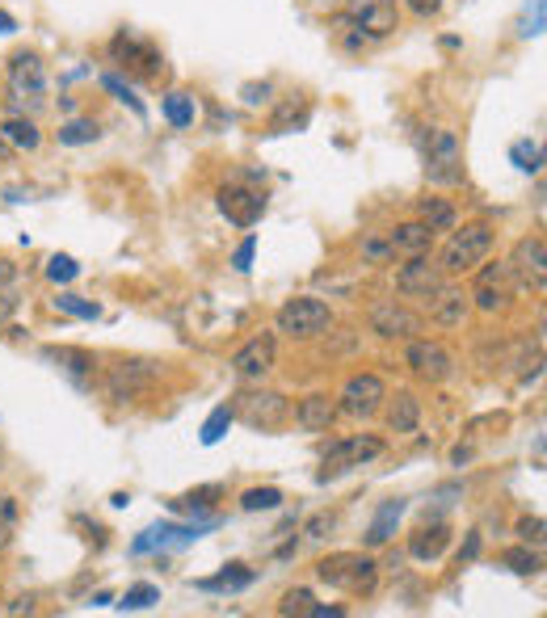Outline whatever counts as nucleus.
<instances>
[{"instance_id":"nucleus-24","label":"nucleus","mask_w":547,"mask_h":618,"mask_svg":"<svg viewBox=\"0 0 547 618\" xmlns=\"http://www.w3.org/2000/svg\"><path fill=\"white\" fill-rule=\"evenodd\" d=\"M114 55L118 59H127V64L131 68H139V72H144V76H152L156 72V64H160V55L148 47V43H135V38H114Z\"/></svg>"},{"instance_id":"nucleus-17","label":"nucleus","mask_w":547,"mask_h":618,"mask_svg":"<svg viewBox=\"0 0 547 618\" xmlns=\"http://www.w3.org/2000/svg\"><path fill=\"white\" fill-rule=\"evenodd\" d=\"M270 366H274V337L270 333L253 337L249 345H240L232 354L236 379H261V375H270Z\"/></svg>"},{"instance_id":"nucleus-16","label":"nucleus","mask_w":547,"mask_h":618,"mask_svg":"<svg viewBox=\"0 0 547 618\" xmlns=\"http://www.w3.org/2000/svg\"><path fill=\"white\" fill-rule=\"evenodd\" d=\"M371 328L379 337H417L421 333V316H413L409 307H400L396 299H388V303L371 307Z\"/></svg>"},{"instance_id":"nucleus-1","label":"nucleus","mask_w":547,"mask_h":618,"mask_svg":"<svg viewBox=\"0 0 547 618\" xmlns=\"http://www.w3.org/2000/svg\"><path fill=\"white\" fill-rule=\"evenodd\" d=\"M316 576L324 585H333L341 593H354V597H371L379 589V564L371 560V555H358V551H341V555L320 560Z\"/></svg>"},{"instance_id":"nucleus-36","label":"nucleus","mask_w":547,"mask_h":618,"mask_svg":"<svg viewBox=\"0 0 547 618\" xmlns=\"http://www.w3.org/2000/svg\"><path fill=\"white\" fill-rule=\"evenodd\" d=\"M13 530H17V505L13 497H0V551L13 543Z\"/></svg>"},{"instance_id":"nucleus-22","label":"nucleus","mask_w":547,"mask_h":618,"mask_svg":"<svg viewBox=\"0 0 547 618\" xmlns=\"http://www.w3.org/2000/svg\"><path fill=\"white\" fill-rule=\"evenodd\" d=\"M388 244H392V253H400V257H417V253H430L434 232L425 228V223H400V228L388 236Z\"/></svg>"},{"instance_id":"nucleus-21","label":"nucleus","mask_w":547,"mask_h":618,"mask_svg":"<svg viewBox=\"0 0 547 618\" xmlns=\"http://www.w3.org/2000/svg\"><path fill=\"white\" fill-rule=\"evenodd\" d=\"M388 400V429L392 434H413L421 425V400L413 391H396V396H383Z\"/></svg>"},{"instance_id":"nucleus-35","label":"nucleus","mask_w":547,"mask_h":618,"mask_svg":"<svg viewBox=\"0 0 547 618\" xmlns=\"http://www.w3.org/2000/svg\"><path fill=\"white\" fill-rule=\"evenodd\" d=\"M76 274H80V265H76L68 253H55V257L47 261V278H51V282H59V286H64V282H72Z\"/></svg>"},{"instance_id":"nucleus-27","label":"nucleus","mask_w":547,"mask_h":618,"mask_svg":"<svg viewBox=\"0 0 547 618\" xmlns=\"http://www.w3.org/2000/svg\"><path fill=\"white\" fill-rule=\"evenodd\" d=\"M253 585V572L245 564H228L219 576H211V581H198V589H211V593H236V589H249Z\"/></svg>"},{"instance_id":"nucleus-6","label":"nucleus","mask_w":547,"mask_h":618,"mask_svg":"<svg viewBox=\"0 0 547 618\" xmlns=\"http://www.w3.org/2000/svg\"><path fill=\"white\" fill-rule=\"evenodd\" d=\"M442 286H447V274H442L425 253L409 257V265H400V274H396V291L404 299H425V303H430Z\"/></svg>"},{"instance_id":"nucleus-29","label":"nucleus","mask_w":547,"mask_h":618,"mask_svg":"<svg viewBox=\"0 0 547 618\" xmlns=\"http://www.w3.org/2000/svg\"><path fill=\"white\" fill-rule=\"evenodd\" d=\"M236 417H232V408L228 404H219L215 412H211V417H207V425H202V446H215L219 438H224L228 434V425H232Z\"/></svg>"},{"instance_id":"nucleus-40","label":"nucleus","mask_w":547,"mask_h":618,"mask_svg":"<svg viewBox=\"0 0 547 618\" xmlns=\"http://www.w3.org/2000/svg\"><path fill=\"white\" fill-rule=\"evenodd\" d=\"M101 85H106V89H110L118 101H127V106H131L135 114H144V101H139V97H135V93H131V89H127V85H123V80H118V76H101Z\"/></svg>"},{"instance_id":"nucleus-9","label":"nucleus","mask_w":547,"mask_h":618,"mask_svg":"<svg viewBox=\"0 0 547 618\" xmlns=\"http://www.w3.org/2000/svg\"><path fill=\"white\" fill-rule=\"evenodd\" d=\"M152 383H156V366L152 362H118L106 375V396L114 404H127L135 396H144Z\"/></svg>"},{"instance_id":"nucleus-31","label":"nucleus","mask_w":547,"mask_h":618,"mask_svg":"<svg viewBox=\"0 0 547 618\" xmlns=\"http://www.w3.org/2000/svg\"><path fill=\"white\" fill-rule=\"evenodd\" d=\"M278 505H282V492H278V488H249L245 497H240V509H249V513L278 509Z\"/></svg>"},{"instance_id":"nucleus-39","label":"nucleus","mask_w":547,"mask_h":618,"mask_svg":"<svg viewBox=\"0 0 547 618\" xmlns=\"http://www.w3.org/2000/svg\"><path fill=\"white\" fill-rule=\"evenodd\" d=\"M316 606V597H312V589H291L287 597H282V614H308Z\"/></svg>"},{"instance_id":"nucleus-33","label":"nucleus","mask_w":547,"mask_h":618,"mask_svg":"<svg viewBox=\"0 0 547 618\" xmlns=\"http://www.w3.org/2000/svg\"><path fill=\"white\" fill-rule=\"evenodd\" d=\"M55 307H59V312H68V316H76V320H97L101 316V307L89 303V299H80V295H59Z\"/></svg>"},{"instance_id":"nucleus-26","label":"nucleus","mask_w":547,"mask_h":618,"mask_svg":"<svg viewBox=\"0 0 547 618\" xmlns=\"http://www.w3.org/2000/svg\"><path fill=\"white\" fill-rule=\"evenodd\" d=\"M0 135H5L9 148H22V152H34L38 143H43V135H38V127L30 118H5L0 122Z\"/></svg>"},{"instance_id":"nucleus-42","label":"nucleus","mask_w":547,"mask_h":618,"mask_svg":"<svg viewBox=\"0 0 547 618\" xmlns=\"http://www.w3.org/2000/svg\"><path fill=\"white\" fill-rule=\"evenodd\" d=\"M518 534H522L526 543L539 547V543H543V518H522V522H518Z\"/></svg>"},{"instance_id":"nucleus-37","label":"nucleus","mask_w":547,"mask_h":618,"mask_svg":"<svg viewBox=\"0 0 547 618\" xmlns=\"http://www.w3.org/2000/svg\"><path fill=\"white\" fill-rule=\"evenodd\" d=\"M156 597H160L156 585H135V589H127V597H123L118 606H123V610H148V606L156 602Z\"/></svg>"},{"instance_id":"nucleus-32","label":"nucleus","mask_w":547,"mask_h":618,"mask_svg":"<svg viewBox=\"0 0 547 618\" xmlns=\"http://www.w3.org/2000/svg\"><path fill=\"white\" fill-rule=\"evenodd\" d=\"M505 568H514L518 576H535L539 572V551H531V547H510V551H505Z\"/></svg>"},{"instance_id":"nucleus-5","label":"nucleus","mask_w":547,"mask_h":618,"mask_svg":"<svg viewBox=\"0 0 547 618\" xmlns=\"http://www.w3.org/2000/svg\"><path fill=\"white\" fill-rule=\"evenodd\" d=\"M425 177L438 185H459L463 181V152L455 131H434L430 135V152H425Z\"/></svg>"},{"instance_id":"nucleus-46","label":"nucleus","mask_w":547,"mask_h":618,"mask_svg":"<svg viewBox=\"0 0 547 618\" xmlns=\"http://www.w3.org/2000/svg\"><path fill=\"white\" fill-rule=\"evenodd\" d=\"M303 118H308V114H295V106H287L274 118V131H291V122H303Z\"/></svg>"},{"instance_id":"nucleus-20","label":"nucleus","mask_w":547,"mask_h":618,"mask_svg":"<svg viewBox=\"0 0 547 618\" xmlns=\"http://www.w3.org/2000/svg\"><path fill=\"white\" fill-rule=\"evenodd\" d=\"M468 316V295L459 291V286H442V291L430 299V320L442 324V328H455Z\"/></svg>"},{"instance_id":"nucleus-15","label":"nucleus","mask_w":547,"mask_h":618,"mask_svg":"<svg viewBox=\"0 0 547 618\" xmlns=\"http://www.w3.org/2000/svg\"><path fill=\"white\" fill-rule=\"evenodd\" d=\"M510 270H514V278H522L526 286L543 291V274H547V244H543V236H526V240H518Z\"/></svg>"},{"instance_id":"nucleus-12","label":"nucleus","mask_w":547,"mask_h":618,"mask_svg":"<svg viewBox=\"0 0 547 618\" xmlns=\"http://www.w3.org/2000/svg\"><path fill=\"white\" fill-rule=\"evenodd\" d=\"M383 396H388V387H383L379 375H354L346 383V391L337 396V408L350 412V417H371V412L383 404Z\"/></svg>"},{"instance_id":"nucleus-45","label":"nucleus","mask_w":547,"mask_h":618,"mask_svg":"<svg viewBox=\"0 0 547 618\" xmlns=\"http://www.w3.org/2000/svg\"><path fill=\"white\" fill-rule=\"evenodd\" d=\"M404 5H409L417 17H434L442 9V0H404Z\"/></svg>"},{"instance_id":"nucleus-3","label":"nucleus","mask_w":547,"mask_h":618,"mask_svg":"<svg viewBox=\"0 0 547 618\" xmlns=\"http://www.w3.org/2000/svg\"><path fill=\"white\" fill-rule=\"evenodd\" d=\"M489 249H493V232L484 228V223H468L463 232L451 236V244H447V253H442V265H438V270H442V274L476 270V265L489 257Z\"/></svg>"},{"instance_id":"nucleus-18","label":"nucleus","mask_w":547,"mask_h":618,"mask_svg":"<svg viewBox=\"0 0 547 618\" xmlns=\"http://www.w3.org/2000/svg\"><path fill=\"white\" fill-rule=\"evenodd\" d=\"M337 396H324V391H316V396H308L299 404V412H295V421L308 429V434H324V429H333V421H337Z\"/></svg>"},{"instance_id":"nucleus-28","label":"nucleus","mask_w":547,"mask_h":618,"mask_svg":"<svg viewBox=\"0 0 547 618\" xmlns=\"http://www.w3.org/2000/svg\"><path fill=\"white\" fill-rule=\"evenodd\" d=\"M421 223L430 228L434 236L438 232H455V206L442 202V198H425L421 202Z\"/></svg>"},{"instance_id":"nucleus-51","label":"nucleus","mask_w":547,"mask_h":618,"mask_svg":"<svg viewBox=\"0 0 547 618\" xmlns=\"http://www.w3.org/2000/svg\"><path fill=\"white\" fill-rule=\"evenodd\" d=\"M13 26H17V22H13V17H9L5 9H0V34H13Z\"/></svg>"},{"instance_id":"nucleus-48","label":"nucleus","mask_w":547,"mask_h":618,"mask_svg":"<svg viewBox=\"0 0 547 618\" xmlns=\"http://www.w3.org/2000/svg\"><path fill=\"white\" fill-rule=\"evenodd\" d=\"M266 97H270L266 85H249V89H245V101H253V106H257V101H266Z\"/></svg>"},{"instance_id":"nucleus-2","label":"nucleus","mask_w":547,"mask_h":618,"mask_svg":"<svg viewBox=\"0 0 547 618\" xmlns=\"http://www.w3.org/2000/svg\"><path fill=\"white\" fill-rule=\"evenodd\" d=\"M329 324H333L329 303H320L312 295L291 299L287 307H278V333H287L295 341H316L320 333H329Z\"/></svg>"},{"instance_id":"nucleus-34","label":"nucleus","mask_w":547,"mask_h":618,"mask_svg":"<svg viewBox=\"0 0 547 618\" xmlns=\"http://www.w3.org/2000/svg\"><path fill=\"white\" fill-rule=\"evenodd\" d=\"M97 135H101L97 122H85V118H80V122H68V127L59 131V143H68V148H80V143H93Z\"/></svg>"},{"instance_id":"nucleus-38","label":"nucleus","mask_w":547,"mask_h":618,"mask_svg":"<svg viewBox=\"0 0 547 618\" xmlns=\"http://www.w3.org/2000/svg\"><path fill=\"white\" fill-rule=\"evenodd\" d=\"M514 160H518V169L526 173H539V164H543V152H539V143H514Z\"/></svg>"},{"instance_id":"nucleus-14","label":"nucleus","mask_w":547,"mask_h":618,"mask_svg":"<svg viewBox=\"0 0 547 618\" xmlns=\"http://www.w3.org/2000/svg\"><path fill=\"white\" fill-rule=\"evenodd\" d=\"M9 89L17 97H43V89H47V68H43V59H38L34 51H17L9 59Z\"/></svg>"},{"instance_id":"nucleus-47","label":"nucleus","mask_w":547,"mask_h":618,"mask_svg":"<svg viewBox=\"0 0 547 618\" xmlns=\"http://www.w3.org/2000/svg\"><path fill=\"white\" fill-rule=\"evenodd\" d=\"M308 614H312V618H341L346 610H341V606H312Z\"/></svg>"},{"instance_id":"nucleus-53","label":"nucleus","mask_w":547,"mask_h":618,"mask_svg":"<svg viewBox=\"0 0 547 618\" xmlns=\"http://www.w3.org/2000/svg\"><path fill=\"white\" fill-rule=\"evenodd\" d=\"M0 156H9V143H5V135H0Z\"/></svg>"},{"instance_id":"nucleus-8","label":"nucleus","mask_w":547,"mask_h":618,"mask_svg":"<svg viewBox=\"0 0 547 618\" xmlns=\"http://www.w3.org/2000/svg\"><path fill=\"white\" fill-rule=\"evenodd\" d=\"M346 22L362 38H388L396 30V0H346Z\"/></svg>"},{"instance_id":"nucleus-43","label":"nucleus","mask_w":547,"mask_h":618,"mask_svg":"<svg viewBox=\"0 0 547 618\" xmlns=\"http://www.w3.org/2000/svg\"><path fill=\"white\" fill-rule=\"evenodd\" d=\"M362 257H367V261H388V257H392V244L367 240V244H362Z\"/></svg>"},{"instance_id":"nucleus-25","label":"nucleus","mask_w":547,"mask_h":618,"mask_svg":"<svg viewBox=\"0 0 547 618\" xmlns=\"http://www.w3.org/2000/svg\"><path fill=\"white\" fill-rule=\"evenodd\" d=\"M400 513H404V501H383L379 505V513H375V522H371V530H367V543L371 547H383L392 539V530H396V522H400Z\"/></svg>"},{"instance_id":"nucleus-23","label":"nucleus","mask_w":547,"mask_h":618,"mask_svg":"<svg viewBox=\"0 0 547 618\" xmlns=\"http://www.w3.org/2000/svg\"><path fill=\"white\" fill-rule=\"evenodd\" d=\"M47 362H59L76 383H85L93 375V366H97L93 354H85V349H72V345H51L47 349Z\"/></svg>"},{"instance_id":"nucleus-4","label":"nucleus","mask_w":547,"mask_h":618,"mask_svg":"<svg viewBox=\"0 0 547 618\" xmlns=\"http://www.w3.org/2000/svg\"><path fill=\"white\" fill-rule=\"evenodd\" d=\"M232 417H240L249 429H278L291 417V404L278 391H240L232 404Z\"/></svg>"},{"instance_id":"nucleus-7","label":"nucleus","mask_w":547,"mask_h":618,"mask_svg":"<svg viewBox=\"0 0 547 618\" xmlns=\"http://www.w3.org/2000/svg\"><path fill=\"white\" fill-rule=\"evenodd\" d=\"M383 455V442L371 438V434H362V438H341L333 442L329 450H324V467H320V480H329V476H341V471H350V467H362L367 459H379Z\"/></svg>"},{"instance_id":"nucleus-30","label":"nucleus","mask_w":547,"mask_h":618,"mask_svg":"<svg viewBox=\"0 0 547 618\" xmlns=\"http://www.w3.org/2000/svg\"><path fill=\"white\" fill-rule=\"evenodd\" d=\"M165 118L173 122V127H190V122H194V97L169 93V97H165Z\"/></svg>"},{"instance_id":"nucleus-50","label":"nucleus","mask_w":547,"mask_h":618,"mask_svg":"<svg viewBox=\"0 0 547 618\" xmlns=\"http://www.w3.org/2000/svg\"><path fill=\"white\" fill-rule=\"evenodd\" d=\"M17 278V265L13 261H0V282H13Z\"/></svg>"},{"instance_id":"nucleus-49","label":"nucleus","mask_w":547,"mask_h":618,"mask_svg":"<svg viewBox=\"0 0 547 618\" xmlns=\"http://www.w3.org/2000/svg\"><path fill=\"white\" fill-rule=\"evenodd\" d=\"M476 551H480V534H472V539H468V547H463V551H459V560H472V555H476Z\"/></svg>"},{"instance_id":"nucleus-52","label":"nucleus","mask_w":547,"mask_h":618,"mask_svg":"<svg viewBox=\"0 0 547 618\" xmlns=\"http://www.w3.org/2000/svg\"><path fill=\"white\" fill-rule=\"evenodd\" d=\"M9 312H13V299H0V320H5Z\"/></svg>"},{"instance_id":"nucleus-13","label":"nucleus","mask_w":547,"mask_h":618,"mask_svg":"<svg viewBox=\"0 0 547 618\" xmlns=\"http://www.w3.org/2000/svg\"><path fill=\"white\" fill-rule=\"evenodd\" d=\"M468 299H476L480 312H501V307H510V299H514V270H510V265H493V270H484L480 282H476V291Z\"/></svg>"},{"instance_id":"nucleus-11","label":"nucleus","mask_w":547,"mask_h":618,"mask_svg":"<svg viewBox=\"0 0 547 618\" xmlns=\"http://www.w3.org/2000/svg\"><path fill=\"white\" fill-rule=\"evenodd\" d=\"M215 198H219L224 219L236 223V228H253V223L266 215V198H261L257 190H245V185H224Z\"/></svg>"},{"instance_id":"nucleus-10","label":"nucleus","mask_w":547,"mask_h":618,"mask_svg":"<svg viewBox=\"0 0 547 618\" xmlns=\"http://www.w3.org/2000/svg\"><path fill=\"white\" fill-rule=\"evenodd\" d=\"M409 370L417 379L425 383H447L451 379V370H455V358H451V349L447 345H438V341H413L409 345Z\"/></svg>"},{"instance_id":"nucleus-44","label":"nucleus","mask_w":547,"mask_h":618,"mask_svg":"<svg viewBox=\"0 0 547 618\" xmlns=\"http://www.w3.org/2000/svg\"><path fill=\"white\" fill-rule=\"evenodd\" d=\"M329 530H333V518H329V513H320V518L308 522V539H324Z\"/></svg>"},{"instance_id":"nucleus-19","label":"nucleus","mask_w":547,"mask_h":618,"mask_svg":"<svg viewBox=\"0 0 547 618\" xmlns=\"http://www.w3.org/2000/svg\"><path fill=\"white\" fill-rule=\"evenodd\" d=\"M447 547H451V526H447V522L421 526L413 539H409V555H413V560H425V564H434Z\"/></svg>"},{"instance_id":"nucleus-41","label":"nucleus","mask_w":547,"mask_h":618,"mask_svg":"<svg viewBox=\"0 0 547 618\" xmlns=\"http://www.w3.org/2000/svg\"><path fill=\"white\" fill-rule=\"evenodd\" d=\"M253 253H257V240L249 236V240H245V244H240V249H236V257H232V265H236L240 274H245V270H253Z\"/></svg>"}]
</instances>
